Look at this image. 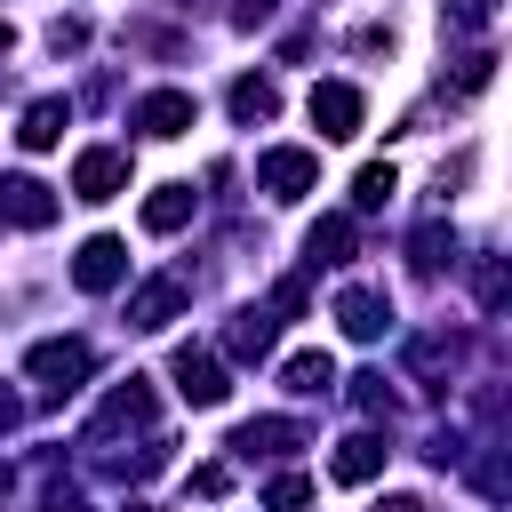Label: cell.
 <instances>
[{
    "instance_id": "6da1fadb",
    "label": "cell",
    "mask_w": 512,
    "mask_h": 512,
    "mask_svg": "<svg viewBox=\"0 0 512 512\" xmlns=\"http://www.w3.org/2000/svg\"><path fill=\"white\" fill-rule=\"evenodd\" d=\"M24 368H32V384H40V400H72V392L88 384V368H96V352H88L80 336H48V344H32V352H24Z\"/></svg>"
},
{
    "instance_id": "7a4b0ae2",
    "label": "cell",
    "mask_w": 512,
    "mask_h": 512,
    "mask_svg": "<svg viewBox=\"0 0 512 512\" xmlns=\"http://www.w3.org/2000/svg\"><path fill=\"white\" fill-rule=\"evenodd\" d=\"M256 192H272V200H304V192H320V152L272 144V152L256 160Z\"/></svg>"
},
{
    "instance_id": "3957f363",
    "label": "cell",
    "mask_w": 512,
    "mask_h": 512,
    "mask_svg": "<svg viewBox=\"0 0 512 512\" xmlns=\"http://www.w3.org/2000/svg\"><path fill=\"white\" fill-rule=\"evenodd\" d=\"M184 304H192V280H184V272H160V280H144V288L128 296V328L152 336V328H168Z\"/></svg>"
},
{
    "instance_id": "277c9868",
    "label": "cell",
    "mask_w": 512,
    "mask_h": 512,
    "mask_svg": "<svg viewBox=\"0 0 512 512\" xmlns=\"http://www.w3.org/2000/svg\"><path fill=\"white\" fill-rule=\"evenodd\" d=\"M136 424H152V384H144V376L112 384V400H104V408H96V424H88V448H104L112 432H136Z\"/></svg>"
},
{
    "instance_id": "5b68a950",
    "label": "cell",
    "mask_w": 512,
    "mask_h": 512,
    "mask_svg": "<svg viewBox=\"0 0 512 512\" xmlns=\"http://www.w3.org/2000/svg\"><path fill=\"white\" fill-rule=\"evenodd\" d=\"M360 120H368L360 88H344V80H320V88H312V128H320V136L344 144V136H360Z\"/></svg>"
},
{
    "instance_id": "8992f818",
    "label": "cell",
    "mask_w": 512,
    "mask_h": 512,
    "mask_svg": "<svg viewBox=\"0 0 512 512\" xmlns=\"http://www.w3.org/2000/svg\"><path fill=\"white\" fill-rule=\"evenodd\" d=\"M72 192H80V200H112V192H128V152L88 144V152L72 160Z\"/></svg>"
},
{
    "instance_id": "52a82bcc",
    "label": "cell",
    "mask_w": 512,
    "mask_h": 512,
    "mask_svg": "<svg viewBox=\"0 0 512 512\" xmlns=\"http://www.w3.org/2000/svg\"><path fill=\"white\" fill-rule=\"evenodd\" d=\"M336 328H344L352 344H376V336L392 328V296H384V288H344V296H336Z\"/></svg>"
},
{
    "instance_id": "ba28073f",
    "label": "cell",
    "mask_w": 512,
    "mask_h": 512,
    "mask_svg": "<svg viewBox=\"0 0 512 512\" xmlns=\"http://www.w3.org/2000/svg\"><path fill=\"white\" fill-rule=\"evenodd\" d=\"M120 272H128V248H120L112 232H96V240H80V256H72V280H80L88 296H104V288H120Z\"/></svg>"
},
{
    "instance_id": "9c48e42d",
    "label": "cell",
    "mask_w": 512,
    "mask_h": 512,
    "mask_svg": "<svg viewBox=\"0 0 512 512\" xmlns=\"http://www.w3.org/2000/svg\"><path fill=\"white\" fill-rule=\"evenodd\" d=\"M0 216L24 224V232H40V224H56V192L40 176H0Z\"/></svg>"
},
{
    "instance_id": "30bf717a",
    "label": "cell",
    "mask_w": 512,
    "mask_h": 512,
    "mask_svg": "<svg viewBox=\"0 0 512 512\" xmlns=\"http://www.w3.org/2000/svg\"><path fill=\"white\" fill-rule=\"evenodd\" d=\"M168 376H176V392H184L192 408H216V400L232 392V384H224V368H216L208 352H192V344H184V352L168 360Z\"/></svg>"
},
{
    "instance_id": "8fae6325",
    "label": "cell",
    "mask_w": 512,
    "mask_h": 512,
    "mask_svg": "<svg viewBox=\"0 0 512 512\" xmlns=\"http://www.w3.org/2000/svg\"><path fill=\"white\" fill-rule=\"evenodd\" d=\"M384 456H392L384 432H352V440H336V464H328V472H336L344 488H368V480L384 472Z\"/></svg>"
},
{
    "instance_id": "7c38bea8",
    "label": "cell",
    "mask_w": 512,
    "mask_h": 512,
    "mask_svg": "<svg viewBox=\"0 0 512 512\" xmlns=\"http://www.w3.org/2000/svg\"><path fill=\"white\" fill-rule=\"evenodd\" d=\"M136 128H144V136H184V128H192V96H184V88H152V96L136 104Z\"/></svg>"
},
{
    "instance_id": "4fadbf2b",
    "label": "cell",
    "mask_w": 512,
    "mask_h": 512,
    "mask_svg": "<svg viewBox=\"0 0 512 512\" xmlns=\"http://www.w3.org/2000/svg\"><path fill=\"white\" fill-rule=\"evenodd\" d=\"M64 128H72V104H64V96H40V104H24L16 144H24V152H48V144H64Z\"/></svg>"
},
{
    "instance_id": "5bb4252c",
    "label": "cell",
    "mask_w": 512,
    "mask_h": 512,
    "mask_svg": "<svg viewBox=\"0 0 512 512\" xmlns=\"http://www.w3.org/2000/svg\"><path fill=\"white\" fill-rule=\"evenodd\" d=\"M416 376H424V392H448V376H456V360H464V336H416Z\"/></svg>"
},
{
    "instance_id": "9a60e30c",
    "label": "cell",
    "mask_w": 512,
    "mask_h": 512,
    "mask_svg": "<svg viewBox=\"0 0 512 512\" xmlns=\"http://www.w3.org/2000/svg\"><path fill=\"white\" fill-rule=\"evenodd\" d=\"M192 208H200V192H192V184H160V192L144 200V232H184V224H192Z\"/></svg>"
},
{
    "instance_id": "2e32d148",
    "label": "cell",
    "mask_w": 512,
    "mask_h": 512,
    "mask_svg": "<svg viewBox=\"0 0 512 512\" xmlns=\"http://www.w3.org/2000/svg\"><path fill=\"white\" fill-rule=\"evenodd\" d=\"M296 440H304V432H296L288 416H264V424H240V432H232L240 456H280V448H296Z\"/></svg>"
},
{
    "instance_id": "e0dca14e",
    "label": "cell",
    "mask_w": 512,
    "mask_h": 512,
    "mask_svg": "<svg viewBox=\"0 0 512 512\" xmlns=\"http://www.w3.org/2000/svg\"><path fill=\"white\" fill-rule=\"evenodd\" d=\"M272 336H280V320H272V312H240L224 344H232V360H264V352H272Z\"/></svg>"
},
{
    "instance_id": "ac0fdd59",
    "label": "cell",
    "mask_w": 512,
    "mask_h": 512,
    "mask_svg": "<svg viewBox=\"0 0 512 512\" xmlns=\"http://www.w3.org/2000/svg\"><path fill=\"white\" fill-rule=\"evenodd\" d=\"M272 112H280V88H272L264 72L232 80V120H272Z\"/></svg>"
},
{
    "instance_id": "d6986e66",
    "label": "cell",
    "mask_w": 512,
    "mask_h": 512,
    "mask_svg": "<svg viewBox=\"0 0 512 512\" xmlns=\"http://www.w3.org/2000/svg\"><path fill=\"white\" fill-rule=\"evenodd\" d=\"M304 256H312V264H344V256H352V216H320L312 240H304Z\"/></svg>"
},
{
    "instance_id": "ffe728a7",
    "label": "cell",
    "mask_w": 512,
    "mask_h": 512,
    "mask_svg": "<svg viewBox=\"0 0 512 512\" xmlns=\"http://www.w3.org/2000/svg\"><path fill=\"white\" fill-rule=\"evenodd\" d=\"M280 384L312 400V392H328V384H336V360H328V352H296V360L280 368Z\"/></svg>"
},
{
    "instance_id": "44dd1931",
    "label": "cell",
    "mask_w": 512,
    "mask_h": 512,
    "mask_svg": "<svg viewBox=\"0 0 512 512\" xmlns=\"http://www.w3.org/2000/svg\"><path fill=\"white\" fill-rule=\"evenodd\" d=\"M392 192H400V168H392V160H368V168L352 176V208H384Z\"/></svg>"
},
{
    "instance_id": "7402d4cb",
    "label": "cell",
    "mask_w": 512,
    "mask_h": 512,
    "mask_svg": "<svg viewBox=\"0 0 512 512\" xmlns=\"http://www.w3.org/2000/svg\"><path fill=\"white\" fill-rule=\"evenodd\" d=\"M448 248H456V240H448V224H440V216H432V224H424V232H416V240H408V264H416V272H424V280H432V272H440V264H448Z\"/></svg>"
},
{
    "instance_id": "603a6c76",
    "label": "cell",
    "mask_w": 512,
    "mask_h": 512,
    "mask_svg": "<svg viewBox=\"0 0 512 512\" xmlns=\"http://www.w3.org/2000/svg\"><path fill=\"white\" fill-rule=\"evenodd\" d=\"M264 504H272V512H304V504H312V480H304V472H280V480L264 488Z\"/></svg>"
},
{
    "instance_id": "cb8c5ba5",
    "label": "cell",
    "mask_w": 512,
    "mask_h": 512,
    "mask_svg": "<svg viewBox=\"0 0 512 512\" xmlns=\"http://www.w3.org/2000/svg\"><path fill=\"white\" fill-rule=\"evenodd\" d=\"M448 24L456 32H488L496 24V0H448Z\"/></svg>"
},
{
    "instance_id": "d4e9b609",
    "label": "cell",
    "mask_w": 512,
    "mask_h": 512,
    "mask_svg": "<svg viewBox=\"0 0 512 512\" xmlns=\"http://www.w3.org/2000/svg\"><path fill=\"white\" fill-rule=\"evenodd\" d=\"M504 296H512V272L488 256V264H480V304H488V312H504Z\"/></svg>"
},
{
    "instance_id": "484cf974",
    "label": "cell",
    "mask_w": 512,
    "mask_h": 512,
    "mask_svg": "<svg viewBox=\"0 0 512 512\" xmlns=\"http://www.w3.org/2000/svg\"><path fill=\"white\" fill-rule=\"evenodd\" d=\"M352 400H360L368 416H392V392H384V376H352Z\"/></svg>"
},
{
    "instance_id": "4316f807",
    "label": "cell",
    "mask_w": 512,
    "mask_h": 512,
    "mask_svg": "<svg viewBox=\"0 0 512 512\" xmlns=\"http://www.w3.org/2000/svg\"><path fill=\"white\" fill-rule=\"evenodd\" d=\"M80 40H88V24H80V16H56V24H48V48H56V56H64V48H80Z\"/></svg>"
},
{
    "instance_id": "83f0119b",
    "label": "cell",
    "mask_w": 512,
    "mask_h": 512,
    "mask_svg": "<svg viewBox=\"0 0 512 512\" xmlns=\"http://www.w3.org/2000/svg\"><path fill=\"white\" fill-rule=\"evenodd\" d=\"M224 488H232V464H200L192 472V496H224Z\"/></svg>"
},
{
    "instance_id": "f1b7e54d",
    "label": "cell",
    "mask_w": 512,
    "mask_h": 512,
    "mask_svg": "<svg viewBox=\"0 0 512 512\" xmlns=\"http://www.w3.org/2000/svg\"><path fill=\"white\" fill-rule=\"evenodd\" d=\"M232 24H240V32H256V24H272V0H232Z\"/></svg>"
},
{
    "instance_id": "f546056e",
    "label": "cell",
    "mask_w": 512,
    "mask_h": 512,
    "mask_svg": "<svg viewBox=\"0 0 512 512\" xmlns=\"http://www.w3.org/2000/svg\"><path fill=\"white\" fill-rule=\"evenodd\" d=\"M16 416H24V400H16V392H0V432H8Z\"/></svg>"
},
{
    "instance_id": "4dcf8cb0",
    "label": "cell",
    "mask_w": 512,
    "mask_h": 512,
    "mask_svg": "<svg viewBox=\"0 0 512 512\" xmlns=\"http://www.w3.org/2000/svg\"><path fill=\"white\" fill-rule=\"evenodd\" d=\"M376 512H424V504H416V496H384Z\"/></svg>"
},
{
    "instance_id": "1f68e13d",
    "label": "cell",
    "mask_w": 512,
    "mask_h": 512,
    "mask_svg": "<svg viewBox=\"0 0 512 512\" xmlns=\"http://www.w3.org/2000/svg\"><path fill=\"white\" fill-rule=\"evenodd\" d=\"M8 48H16V24H8V16H0V56H8Z\"/></svg>"
},
{
    "instance_id": "d6a6232c",
    "label": "cell",
    "mask_w": 512,
    "mask_h": 512,
    "mask_svg": "<svg viewBox=\"0 0 512 512\" xmlns=\"http://www.w3.org/2000/svg\"><path fill=\"white\" fill-rule=\"evenodd\" d=\"M128 512H144V504H128Z\"/></svg>"
}]
</instances>
